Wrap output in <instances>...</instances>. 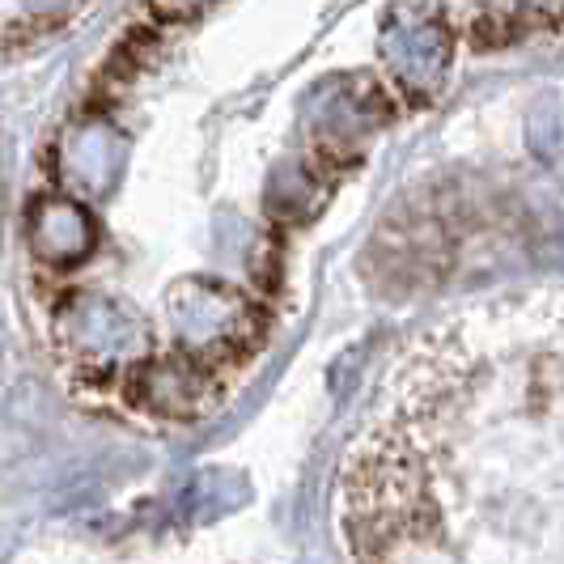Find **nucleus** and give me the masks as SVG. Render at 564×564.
<instances>
[{
    "label": "nucleus",
    "mask_w": 564,
    "mask_h": 564,
    "mask_svg": "<svg viewBox=\"0 0 564 564\" xmlns=\"http://www.w3.org/2000/svg\"><path fill=\"white\" fill-rule=\"evenodd\" d=\"M361 564H564V293L433 323L339 467Z\"/></svg>",
    "instance_id": "f257e3e1"
}]
</instances>
